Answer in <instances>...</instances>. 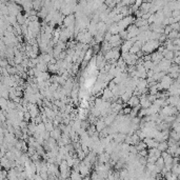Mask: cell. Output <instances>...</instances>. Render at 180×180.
Wrapping results in <instances>:
<instances>
[{
	"instance_id": "cell-20",
	"label": "cell",
	"mask_w": 180,
	"mask_h": 180,
	"mask_svg": "<svg viewBox=\"0 0 180 180\" xmlns=\"http://www.w3.org/2000/svg\"><path fill=\"white\" fill-rule=\"evenodd\" d=\"M157 93H158V90H157V87H156V84L149 87V93L147 94H151V95H156Z\"/></svg>"
},
{
	"instance_id": "cell-28",
	"label": "cell",
	"mask_w": 180,
	"mask_h": 180,
	"mask_svg": "<svg viewBox=\"0 0 180 180\" xmlns=\"http://www.w3.org/2000/svg\"><path fill=\"white\" fill-rule=\"evenodd\" d=\"M142 1H144V0H142Z\"/></svg>"
},
{
	"instance_id": "cell-6",
	"label": "cell",
	"mask_w": 180,
	"mask_h": 180,
	"mask_svg": "<svg viewBox=\"0 0 180 180\" xmlns=\"http://www.w3.org/2000/svg\"><path fill=\"white\" fill-rule=\"evenodd\" d=\"M43 110H44V113L45 115H46V117H48L50 120H53L54 118H55V116H56V113L54 112L53 110H52L51 107H43Z\"/></svg>"
},
{
	"instance_id": "cell-16",
	"label": "cell",
	"mask_w": 180,
	"mask_h": 180,
	"mask_svg": "<svg viewBox=\"0 0 180 180\" xmlns=\"http://www.w3.org/2000/svg\"><path fill=\"white\" fill-rule=\"evenodd\" d=\"M45 125V131H48V132H51V131H53L54 129V124H53V121L52 120H48V122H45L44 123Z\"/></svg>"
},
{
	"instance_id": "cell-4",
	"label": "cell",
	"mask_w": 180,
	"mask_h": 180,
	"mask_svg": "<svg viewBox=\"0 0 180 180\" xmlns=\"http://www.w3.org/2000/svg\"><path fill=\"white\" fill-rule=\"evenodd\" d=\"M61 134H62V131L59 129V127H54L53 131L50 132V136H51L52 138H54V139H56V140H58V139L61 137Z\"/></svg>"
},
{
	"instance_id": "cell-27",
	"label": "cell",
	"mask_w": 180,
	"mask_h": 180,
	"mask_svg": "<svg viewBox=\"0 0 180 180\" xmlns=\"http://www.w3.org/2000/svg\"><path fill=\"white\" fill-rule=\"evenodd\" d=\"M136 0H129V6H131V4H133V3L135 2Z\"/></svg>"
},
{
	"instance_id": "cell-24",
	"label": "cell",
	"mask_w": 180,
	"mask_h": 180,
	"mask_svg": "<svg viewBox=\"0 0 180 180\" xmlns=\"http://www.w3.org/2000/svg\"><path fill=\"white\" fill-rule=\"evenodd\" d=\"M168 75H169L170 77H171L172 79H176L179 77V72H173V73H168Z\"/></svg>"
},
{
	"instance_id": "cell-7",
	"label": "cell",
	"mask_w": 180,
	"mask_h": 180,
	"mask_svg": "<svg viewBox=\"0 0 180 180\" xmlns=\"http://www.w3.org/2000/svg\"><path fill=\"white\" fill-rule=\"evenodd\" d=\"M8 179H17V171L15 168H11L10 170H8Z\"/></svg>"
},
{
	"instance_id": "cell-12",
	"label": "cell",
	"mask_w": 180,
	"mask_h": 180,
	"mask_svg": "<svg viewBox=\"0 0 180 180\" xmlns=\"http://www.w3.org/2000/svg\"><path fill=\"white\" fill-rule=\"evenodd\" d=\"M168 142H166V140L164 141H161V142H159L157 145V149L160 151V152H163V151H166V149H168Z\"/></svg>"
},
{
	"instance_id": "cell-23",
	"label": "cell",
	"mask_w": 180,
	"mask_h": 180,
	"mask_svg": "<svg viewBox=\"0 0 180 180\" xmlns=\"http://www.w3.org/2000/svg\"><path fill=\"white\" fill-rule=\"evenodd\" d=\"M172 30H174V31H179V22H175V23H172L170 24Z\"/></svg>"
},
{
	"instance_id": "cell-11",
	"label": "cell",
	"mask_w": 180,
	"mask_h": 180,
	"mask_svg": "<svg viewBox=\"0 0 180 180\" xmlns=\"http://www.w3.org/2000/svg\"><path fill=\"white\" fill-rule=\"evenodd\" d=\"M168 37V39H174V38H180V35H179V31H174V30H172L170 32L169 34L166 35Z\"/></svg>"
},
{
	"instance_id": "cell-2",
	"label": "cell",
	"mask_w": 180,
	"mask_h": 180,
	"mask_svg": "<svg viewBox=\"0 0 180 180\" xmlns=\"http://www.w3.org/2000/svg\"><path fill=\"white\" fill-rule=\"evenodd\" d=\"M127 105L129 107H140L139 104V97L136 95H132L129 97V99L127 101Z\"/></svg>"
},
{
	"instance_id": "cell-3",
	"label": "cell",
	"mask_w": 180,
	"mask_h": 180,
	"mask_svg": "<svg viewBox=\"0 0 180 180\" xmlns=\"http://www.w3.org/2000/svg\"><path fill=\"white\" fill-rule=\"evenodd\" d=\"M158 65H159V68H160V70H161V71L168 72L169 68L172 65V61H171V60L165 59V58H162V59L160 60V62L158 63Z\"/></svg>"
},
{
	"instance_id": "cell-1",
	"label": "cell",
	"mask_w": 180,
	"mask_h": 180,
	"mask_svg": "<svg viewBox=\"0 0 180 180\" xmlns=\"http://www.w3.org/2000/svg\"><path fill=\"white\" fill-rule=\"evenodd\" d=\"M75 21H76V17H75V14H69L66 16H64L63 18V21H62V28H66V26H74L75 24Z\"/></svg>"
},
{
	"instance_id": "cell-18",
	"label": "cell",
	"mask_w": 180,
	"mask_h": 180,
	"mask_svg": "<svg viewBox=\"0 0 180 180\" xmlns=\"http://www.w3.org/2000/svg\"><path fill=\"white\" fill-rule=\"evenodd\" d=\"M120 36H119V34H114V35H111L110 39H109V42L110 43H114L116 42V41H118V40H120Z\"/></svg>"
},
{
	"instance_id": "cell-26",
	"label": "cell",
	"mask_w": 180,
	"mask_h": 180,
	"mask_svg": "<svg viewBox=\"0 0 180 180\" xmlns=\"http://www.w3.org/2000/svg\"><path fill=\"white\" fill-rule=\"evenodd\" d=\"M172 44L173 45H180V39L179 38H174V39H172Z\"/></svg>"
},
{
	"instance_id": "cell-10",
	"label": "cell",
	"mask_w": 180,
	"mask_h": 180,
	"mask_svg": "<svg viewBox=\"0 0 180 180\" xmlns=\"http://www.w3.org/2000/svg\"><path fill=\"white\" fill-rule=\"evenodd\" d=\"M35 68H36L38 71H40V72H45V71H48V63L39 62V63H37Z\"/></svg>"
},
{
	"instance_id": "cell-14",
	"label": "cell",
	"mask_w": 180,
	"mask_h": 180,
	"mask_svg": "<svg viewBox=\"0 0 180 180\" xmlns=\"http://www.w3.org/2000/svg\"><path fill=\"white\" fill-rule=\"evenodd\" d=\"M170 137H172L173 139H175L176 141H179L180 133L179 132H176V131H174V129H172L171 132H170Z\"/></svg>"
},
{
	"instance_id": "cell-21",
	"label": "cell",
	"mask_w": 180,
	"mask_h": 180,
	"mask_svg": "<svg viewBox=\"0 0 180 180\" xmlns=\"http://www.w3.org/2000/svg\"><path fill=\"white\" fill-rule=\"evenodd\" d=\"M92 48H93L94 54H97L98 52H100V44H99V43H96V44H94L93 46H92Z\"/></svg>"
},
{
	"instance_id": "cell-13",
	"label": "cell",
	"mask_w": 180,
	"mask_h": 180,
	"mask_svg": "<svg viewBox=\"0 0 180 180\" xmlns=\"http://www.w3.org/2000/svg\"><path fill=\"white\" fill-rule=\"evenodd\" d=\"M171 172L172 173H174V174H176L178 176V175H180V165L179 163H175V164H173L171 168Z\"/></svg>"
},
{
	"instance_id": "cell-22",
	"label": "cell",
	"mask_w": 180,
	"mask_h": 180,
	"mask_svg": "<svg viewBox=\"0 0 180 180\" xmlns=\"http://www.w3.org/2000/svg\"><path fill=\"white\" fill-rule=\"evenodd\" d=\"M138 154H139V156H140V157H147V149L141 150V151H139V152H138Z\"/></svg>"
},
{
	"instance_id": "cell-25",
	"label": "cell",
	"mask_w": 180,
	"mask_h": 180,
	"mask_svg": "<svg viewBox=\"0 0 180 180\" xmlns=\"http://www.w3.org/2000/svg\"><path fill=\"white\" fill-rule=\"evenodd\" d=\"M180 16V10H173L171 13V17H178Z\"/></svg>"
},
{
	"instance_id": "cell-19",
	"label": "cell",
	"mask_w": 180,
	"mask_h": 180,
	"mask_svg": "<svg viewBox=\"0 0 180 180\" xmlns=\"http://www.w3.org/2000/svg\"><path fill=\"white\" fill-rule=\"evenodd\" d=\"M143 66L145 68V70H152L153 66H154V63H153L152 60H147V61L143 62Z\"/></svg>"
},
{
	"instance_id": "cell-5",
	"label": "cell",
	"mask_w": 180,
	"mask_h": 180,
	"mask_svg": "<svg viewBox=\"0 0 180 180\" xmlns=\"http://www.w3.org/2000/svg\"><path fill=\"white\" fill-rule=\"evenodd\" d=\"M100 119H97L96 120V122L94 124H95V127H96V131L97 132H100L101 129H103L104 127H107L105 125V123H104V121H103V118H101V117H99Z\"/></svg>"
},
{
	"instance_id": "cell-8",
	"label": "cell",
	"mask_w": 180,
	"mask_h": 180,
	"mask_svg": "<svg viewBox=\"0 0 180 180\" xmlns=\"http://www.w3.org/2000/svg\"><path fill=\"white\" fill-rule=\"evenodd\" d=\"M152 6V2H147V1H142V3L140 4L139 6V10L142 11L143 13H146V12H149L150 8Z\"/></svg>"
},
{
	"instance_id": "cell-17",
	"label": "cell",
	"mask_w": 180,
	"mask_h": 180,
	"mask_svg": "<svg viewBox=\"0 0 180 180\" xmlns=\"http://www.w3.org/2000/svg\"><path fill=\"white\" fill-rule=\"evenodd\" d=\"M163 58H165V59H168V60H172L174 58V52L168 51V50H166V52L164 53V55H163Z\"/></svg>"
},
{
	"instance_id": "cell-15",
	"label": "cell",
	"mask_w": 180,
	"mask_h": 180,
	"mask_svg": "<svg viewBox=\"0 0 180 180\" xmlns=\"http://www.w3.org/2000/svg\"><path fill=\"white\" fill-rule=\"evenodd\" d=\"M140 48H141L140 45H138V44H136V43H134V44H133L132 46H131V48H129V53H131V54H136L138 51H140Z\"/></svg>"
},
{
	"instance_id": "cell-9",
	"label": "cell",
	"mask_w": 180,
	"mask_h": 180,
	"mask_svg": "<svg viewBox=\"0 0 180 180\" xmlns=\"http://www.w3.org/2000/svg\"><path fill=\"white\" fill-rule=\"evenodd\" d=\"M70 178L73 180H80V179H82V176L80 175L79 172H76V171H74V170H72L70 173Z\"/></svg>"
}]
</instances>
